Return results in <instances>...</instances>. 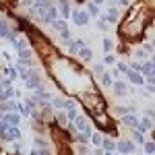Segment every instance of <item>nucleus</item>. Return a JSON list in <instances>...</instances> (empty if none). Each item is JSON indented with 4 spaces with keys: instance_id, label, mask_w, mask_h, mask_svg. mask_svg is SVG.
Returning <instances> with one entry per match:
<instances>
[{
    "instance_id": "34",
    "label": "nucleus",
    "mask_w": 155,
    "mask_h": 155,
    "mask_svg": "<svg viewBox=\"0 0 155 155\" xmlns=\"http://www.w3.org/2000/svg\"><path fill=\"white\" fill-rule=\"evenodd\" d=\"M77 151H79L81 155H87V147H85V145H79V147H77Z\"/></svg>"
},
{
    "instance_id": "21",
    "label": "nucleus",
    "mask_w": 155,
    "mask_h": 155,
    "mask_svg": "<svg viewBox=\"0 0 155 155\" xmlns=\"http://www.w3.org/2000/svg\"><path fill=\"white\" fill-rule=\"evenodd\" d=\"M112 83H114V79L110 77V72H101V85L104 87H112Z\"/></svg>"
},
{
    "instance_id": "10",
    "label": "nucleus",
    "mask_w": 155,
    "mask_h": 155,
    "mask_svg": "<svg viewBox=\"0 0 155 155\" xmlns=\"http://www.w3.org/2000/svg\"><path fill=\"white\" fill-rule=\"evenodd\" d=\"M52 106L58 107V110H68V107H72V101L64 99V97H54L52 99Z\"/></svg>"
},
{
    "instance_id": "12",
    "label": "nucleus",
    "mask_w": 155,
    "mask_h": 155,
    "mask_svg": "<svg viewBox=\"0 0 155 155\" xmlns=\"http://www.w3.org/2000/svg\"><path fill=\"white\" fill-rule=\"evenodd\" d=\"M112 87H114V93H116V95H126V91H128V87H126V83H124V81H114V83H112Z\"/></svg>"
},
{
    "instance_id": "22",
    "label": "nucleus",
    "mask_w": 155,
    "mask_h": 155,
    "mask_svg": "<svg viewBox=\"0 0 155 155\" xmlns=\"http://www.w3.org/2000/svg\"><path fill=\"white\" fill-rule=\"evenodd\" d=\"M143 149H145V155H153V151H155L153 141H145V143H143Z\"/></svg>"
},
{
    "instance_id": "13",
    "label": "nucleus",
    "mask_w": 155,
    "mask_h": 155,
    "mask_svg": "<svg viewBox=\"0 0 155 155\" xmlns=\"http://www.w3.org/2000/svg\"><path fill=\"white\" fill-rule=\"evenodd\" d=\"M120 122H122L124 126H128V128H134V126H137V122H139V118H137L134 114H124Z\"/></svg>"
},
{
    "instance_id": "33",
    "label": "nucleus",
    "mask_w": 155,
    "mask_h": 155,
    "mask_svg": "<svg viewBox=\"0 0 155 155\" xmlns=\"http://www.w3.org/2000/svg\"><path fill=\"white\" fill-rule=\"evenodd\" d=\"M116 68H118L120 72H126V71H128V66H126L124 62H118V66H116Z\"/></svg>"
},
{
    "instance_id": "31",
    "label": "nucleus",
    "mask_w": 155,
    "mask_h": 155,
    "mask_svg": "<svg viewBox=\"0 0 155 155\" xmlns=\"http://www.w3.org/2000/svg\"><path fill=\"white\" fill-rule=\"evenodd\" d=\"M31 155H52V153H50V149H35V147H33Z\"/></svg>"
},
{
    "instance_id": "25",
    "label": "nucleus",
    "mask_w": 155,
    "mask_h": 155,
    "mask_svg": "<svg viewBox=\"0 0 155 155\" xmlns=\"http://www.w3.org/2000/svg\"><path fill=\"white\" fill-rule=\"evenodd\" d=\"M118 8H116V6H110V11H107V17L106 19H110V21H116V19H118Z\"/></svg>"
},
{
    "instance_id": "15",
    "label": "nucleus",
    "mask_w": 155,
    "mask_h": 155,
    "mask_svg": "<svg viewBox=\"0 0 155 155\" xmlns=\"http://www.w3.org/2000/svg\"><path fill=\"white\" fill-rule=\"evenodd\" d=\"M0 37H15L12 35V31H11V27H8V23L4 21V19H0Z\"/></svg>"
},
{
    "instance_id": "14",
    "label": "nucleus",
    "mask_w": 155,
    "mask_h": 155,
    "mask_svg": "<svg viewBox=\"0 0 155 155\" xmlns=\"http://www.w3.org/2000/svg\"><path fill=\"white\" fill-rule=\"evenodd\" d=\"M60 15H62V19H64V21H66V19H68V17H71V2H68V0H60Z\"/></svg>"
},
{
    "instance_id": "20",
    "label": "nucleus",
    "mask_w": 155,
    "mask_h": 155,
    "mask_svg": "<svg viewBox=\"0 0 155 155\" xmlns=\"http://www.w3.org/2000/svg\"><path fill=\"white\" fill-rule=\"evenodd\" d=\"M104 141V137H101V132H91V137H89V143H93L95 147H99Z\"/></svg>"
},
{
    "instance_id": "3",
    "label": "nucleus",
    "mask_w": 155,
    "mask_h": 155,
    "mask_svg": "<svg viewBox=\"0 0 155 155\" xmlns=\"http://www.w3.org/2000/svg\"><path fill=\"white\" fill-rule=\"evenodd\" d=\"M93 120H95V124L101 130H110L112 124H114V122H112V116H107L106 112H95V114H93Z\"/></svg>"
},
{
    "instance_id": "18",
    "label": "nucleus",
    "mask_w": 155,
    "mask_h": 155,
    "mask_svg": "<svg viewBox=\"0 0 155 155\" xmlns=\"http://www.w3.org/2000/svg\"><path fill=\"white\" fill-rule=\"evenodd\" d=\"M72 141H77L79 145H87V143H89V137H85L83 132H77V130H72Z\"/></svg>"
},
{
    "instance_id": "23",
    "label": "nucleus",
    "mask_w": 155,
    "mask_h": 155,
    "mask_svg": "<svg viewBox=\"0 0 155 155\" xmlns=\"http://www.w3.org/2000/svg\"><path fill=\"white\" fill-rule=\"evenodd\" d=\"M132 139H134V143H139V145L145 143V134L139 132V130H134V128H132Z\"/></svg>"
},
{
    "instance_id": "30",
    "label": "nucleus",
    "mask_w": 155,
    "mask_h": 155,
    "mask_svg": "<svg viewBox=\"0 0 155 155\" xmlns=\"http://www.w3.org/2000/svg\"><path fill=\"white\" fill-rule=\"evenodd\" d=\"M77 116H79V114H77V110H74V106H72V107H68V112H66V118H68V120L72 122V120L77 118Z\"/></svg>"
},
{
    "instance_id": "7",
    "label": "nucleus",
    "mask_w": 155,
    "mask_h": 155,
    "mask_svg": "<svg viewBox=\"0 0 155 155\" xmlns=\"http://www.w3.org/2000/svg\"><path fill=\"white\" fill-rule=\"evenodd\" d=\"M2 122H4L6 126H19L21 114H17V112H6V114L2 116Z\"/></svg>"
},
{
    "instance_id": "28",
    "label": "nucleus",
    "mask_w": 155,
    "mask_h": 155,
    "mask_svg": "<svg viewBox=\"0 0 155 155\" xmlns=\"http://www.w3.org/2000/svg\"><path fill=\"white\" fill-rule=\"evenodd\" d=\"M107 19L106 17H101L99 21H97V29H101V31H107V23H106Z\"/></svg>"
},
{
    "instance_id": "39",
    "label": "nucleus",
    "mask_w": 155,
    "mask_h": 155,
    "mask_svg": "<svg viewBox=\"0 0 155 155\" xmlns=\"http://www.w3.org/2000/svg\"><path fill=\"white\" fill-rule=\"evenodd\" d=\"M0 155H11V153H6V151H0Z\"/></svg>"
},
{
    "instance_id": "16",
    "label": "nucleus",
    "mask_w": 155,
    "mask_h": 155,
    "mask_svg": "<svg viewBox=\"0 0 155 155\" xmlns=\"http://www.w3.org/2000/svg\"><path fill=\"white\" fill-rule=\"evenodd\" d=\"M77 56H79V58L83 60V62H89V60L93 58V52H91V50L87 48V46H83V48H81L79 52H77Z\"/></svg>"
},
{
    "instance_id": "36",
    "label": "nucleus",
    "mask_w": 155,
    "mask_h": 155,
    "mask_svg": "<svg viewBox=\"0 0 155 155\" xmlns=\"http://www.w3.org/2000/svg\"><path fill=\"white\" fill-rule=\"evenodd\" d=\"M0 101H6V97H4V87L0 85Z\"/></svg>"
},
{
    "instance_id": "19",
    "label": "nucleus",
    "mask_w": 155,
    "mask_h": 155,
    "mask_svg": "<svg viewBox=\"0 0 155 155\" xmlns=\"http://www.w3.org/2000/svg\"><path fill=\"white\" fill-rule=\"evenodd\" d=\"M52 27H54L58 33H62V31H66V29H68V25H66V21H64V19H56V21L52 23Z\"/></svg>"
},
{
    "instance_id": "27",
    "label": "nucleus",
    "mask_w": 155,
    "mask_h": 155,
    "mask_svg": "<svg viewBox=\"0 0 155 155\" xmlns=\"http://www.w3.org/2000/svg\"><path fill=\"white\" fill-rule=\"evenodd\" d=\"M87 15H89V17H99V8H97L95 4H89V8H87Z\"/></svg>"
},
{
    "instance_id": "2",
    "label": "nucleus",
    "mask_w": 155,
    "mask_h": 155,
    "mask_svg": "<svg viewBox=\"0 0 155 155\" xmlns=\"http://www.w3.org/2000/svg\"><path fill=\"white\" fill-rule=\"evenodd\" d=\"M72 130L77 132H83L85 137H91V126H89V122H87V118H83V116H77V118L72 120Z\"/></svg>"
},
{
    "instance_id": "4",
    "label": "nucleus",
    "mask_w": 155,
    "mask_h": 155,
    "mask_svg": "<svg viewBox=\"0 0 155 155\" xmlns=\"http://www.w3.org/2000/svg\"><path fill=\"white\" fill-rule=\"evenodd\" d=\"M0 134H2V139L8 141V143H17V141L21 139V132H19L17 126H6L4 130H0Z\"/></svg>"
},
{
    "instance_id": "24",
    "label": "nucleus",
    "mask_w": 155,
    "mask_h": 155,
    "mask_svg": "<svg viewBox=\"0 0 155 155\" xmlns=\"http://www.w3.org/2000/svg\"><path fill=\"white\" fill-rule=\"evenodd\" d=\"M112 50H114V41H112L110 37H106V39H104V52H106V54H112Z\"/></svg>"
},
{
    "instance_id": "17",
    "label": "nucleus",
    "mask_w": 155,
    "mask_h": 155,
    "mask_svg": "<svg viewBox=\"0 0 155 155\" xmlns=\"http://www.w3.org/2000/svg\"><path fill=\"white\" fill-rule=\"evenodd\" d=\"M12 46L19 50V52H23V50H27V39H25L23 35L19 37H12Z\"/></svg>"
},
{
    "instance_id": "11",
    "label": "nucleus",
    "mask_w": 155,
    "mask_h": 155,
    "mask_svg": "<svg viewBox=\"0 0 155 155\" xmlns=\"http://www.w3.org/2000/svg\"><path fill=\"white\" fill-rule=\"evenodd\" d=\"M99 149H101L104 153H114V151H116V143H114L112 139H104L101 145H99Z\"/></svg>"
},
{
    "instance_id": "32",
    "label": "nucleus",
    "mask_w": 155,
    "mask_h": 155,
    "mask_svg": "<svg viewBox=\"0 0 155 155\" xmlns=\"http://www.w3.org/2000/svg\"><path fill=\"white\" fill-rule=\"evenodd\" d=\"M93 72H95V74H101V72H104V64H95V66H93Z\"/></svg>"
},
{
    "instance_id": "29",
    "label": "nucleus",
    "mask_w": 155,
    "mask_h": 155,
    "mask_svg": "<svg viewBox=\"0 0 155 155\" xmlns=\"http://www.w3.org/2000/svg\"><path fill=\"white\" fill-rule=\"evenodd\" d=\"M104 64H116V56L114 54H106L104 56Z\"/></svg>"
},
{
    "instance_id": "6",
    "label": "nucleus",
    "mask_w": 155,
    "mask_h": 155,
    "mask_svg": "<svg viewBox=\"0 0 155 155\" xmlns=\"http://www.w3.org/2000/svg\"><path fill=\"white\" fill-rule=\"evenodd\" d=\"M116 151H118L120 155H126V153H134V143L132 141H120V143H116Z\"/></svg>"
},
{
    "instance_id": "8",
    "label": "nucleus",
    "mask_w": 155,
    "mask_h": 155,
    "mask_svg": "<svg viewBox=\"0 0 155 155\" xmlns=\"http://www.w3.org/2000/svg\"><path fill=\"white\" fill-rule=\"evenodd\" d=\"M153 128V118H143V120H139L137 122V126H134V130H139V132H143L145 130H151Z\"/></svg>"
},
{
    "instance_id": "5",
    "label": "nucleus",
    "mask_w": 155,
    "mask_h": 155,
    "mask_svg": "<svg viewBox=\"0 0 155 155\" xmlns=\"http://www.w3.org/2000/svg\"><path fill=\"white\" fill-rule=\"evenodd\" d=\"M71 17H72V21L79 25V27H85V25L89 23V15H87V11H72Z\"/></svg>"
},
{
    "instance_id": "35",
    "label": "nucleus",
    "mask_w": 155,
    "mask_h": 155,
    "mask_svg": "<svg viewBox=\"0 0 155 155\" xmlns=\"http://www.w3.org/2000/svg\"><path fill=\"white\" fill-rule=\"evenodd\" d=\"M120 74H122V72H120L118 68H114V71H112V74H110V77H112V79H118Z\"/></svg>"
},
{
    "instance_id": "1",
    "label": "nucleus",
    "mask_w": 155,
    "mask_h": 155,
    "mask_svg": "<svg viewBox=\"0 0 155 155\" xmlns=\"http://www.w3.org/2000/svg\"><path fill=\"white\" fill-rule=\"evenodd\" d=\"M79 99H81V104H83L91 114H95V112H104V107H106V101L101 99V95L97 93L95 89H93V91H87V93H81Z\"/></svg>"
},
{
    "instance_id": "26",
    "label": "nucleus",
    "mask_w": 155,
    "mask_h": 155,
    "mask_svg": "<svg viewBox=\"0 0 155 155\" xmlns=\"http://www.w3.org/2000/svg\"><path fill=\"white\" fill-rule=\"evenodd\" d=\"M56 122H58L60 128H64V126L68 124V118H66V114H58V116H56Z\"/></svg>"
},
{
    "instance_id": "38",
    "label": "nucleus",
    "mask_w": 155,
    "mask_h": 155,
    "mask_svg": "<svg viewBox=\"0 0 155 155\" xmlns=\"http://www.w3.org/2000/svg\"><path fill=\"white\" fill-rule=\"evenodd\" d=\"M120 4H122V6H128V0H118Z\"/></svg>"
},
{
    "instance_id": "37",
    "label": "nucleus",
    "mask_w": 155,
    "mask_h": 155,
    "mask_svg": "<svg viewBox=\"0 0 155 155\" xmlns=\"http://www.w3.org/2000/svg\"><path fill=\"white\" fill-rule=\"evenodd\" d=\"M101 2H104V0H91V4H95V6H99Z\"/></svg>"
},
{
    "instance_id": "9",
    "label": "nucleus",
    "mask_w": 155,
    "mask_h": 155,
    "mask_svg": "<svg viewBox=\"0 0 155 155\" xmlns=\"http://www.w3.org/2000/svg\"><path fill=\"white\" fill-rule=\"evenodd\" d=\"M124 74L128 77V81H130L132 85H137V87H143V77H141L139 72H134V71H130V68H128V71L124 72Z\"/></svg>"
}]
</instances>
